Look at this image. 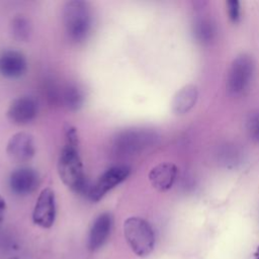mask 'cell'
<instances>
[{
  "label": "cell",
  "instance_id": "obj_1",
  "mask_svg": "<svg viewBox=\"0 0 259 259\" xmlns=\"http://www.w3.org/2000/svg\"><path fill=\"white\" fill-rule=\"evenodd\" d=\"M65 143L58 159V173L63 183L76 193H84L87 182L79 155V139L76 128L71 124L64 127Z\"/></svg>",
  "mask_w": 259,
  "mask_h": 259
},
{
  "label": "cell",
  "instance_id": "obj_2",
  "mask_svg": "<svg viewBox=\"0 0 259 259\" xmlns=\"http://www.w3.org/2000/svg\"><path fill=\"white\" fill-rule=\"evenodd\" d=\"M63 25L68 39L74 44L84 41L92 26V12L89 4L82 0H72L63 7Z\"/></svg>",
  "mask_w": 259,
  "mask_h": 259
},
{
  "label": "cell",
  "instance_id": "obj_3",
  "mask_svg": "<svg viewBox=\"0 0 259 259\" xmlns=\"http://www.w3.org/2000/svg\"><path fill=\"white\" fill-rule=\"evenodd\" d=\"M124 238L132 251L140 256L150 255L155 247V234L151 225L139 217L127 218L123 223Z\"/></svg>",
  "mask_w": 259,
  "mask_h": 259
},
{
  "label": "cell",
  "instance_id": "obj_4",
  "mask_svg": "<svg viewBox=\"0 0 259 259\" xmlns=\"http://www.w3.org/2000/svg\"><path fill=\"white\" fill-rule=\"evenodd\" d=\"M254 75V62L250 56L237 57L228 73L227 89L230 94L239 96L244 94L250 87Z\"/></svg>",
  "mask_w": 259,
  "mask_h": 259
},
{
  "label": "cell",
  "instance_id": "obj_5",
  "mask_svg": "<svg viewBox=\"0 0 259 259\" xmlns=\"http://www.w3.org/2000/svg\"><path fill=\"white\" fill-rule=\"evenodd\" d=\"M156 136L153 132L144 128H132L120 132L114 139L113 147L116 153L133 155L150 147Z\"/></svg>",
  "mask_w": 259,
  "mask_h": 259
},
{
  "label": "cell",
  "instance_id": "obj_6",
  "mask_svg": "<svg viewBox=\"0 0 259 259\" xmlns=\"http://www.w3.org/2000/svg\"><path fill=\"white\" fill-rule=\"evenodd\" d=\"M130 174L131 168L126 165H115L106 169L88 188V198L93 202L99 201L108 191L123 182Z\"/></svg>",
  "mask_w": 259,
  "mask_h": 259
},
{
  "label": "cell",
  "instance_id": "obj_7",
  "mask_svg": "<svg viewBox=\"0 0 259 259\" xmlns=\"http://www.w3.org/2000/svg\"><path fill=\"white\" fill-rule=\"evenodd\" d=\"M56 219V196L52 188L47 187L39 193L32 211V221L44 229L51 228Z\"/></svg>",
  "mask_w": 259,
  "mask_h": 259
},
{
  "label": "cell",
  "instance_id": "obj_8",
  "mask_svg": "<svg viewBox=\"0 0 259 259\" xmlns=\"http://www.w3.org/2000/svg\"><path fill=\"white\" fill-rule=\"evenodd\" d=\"M38 112L36 100L28 95L13 99L7 108L8 119L15 124L23 125L32 121Z\"/></svg>",
  "mask_w": 259,
  "mask_h": 259
},
{
  "label": "cell",
  "instance_id": "obj_9",
  "mask_svg": "<svg viewBox=\"0 0 259 259\" xmlns=\"http://www.w3.org/2000/svg\"><path fill=\"white\" fill-rule=\"evenodd\" d=\"M6 153L13 162L24 163L29 161L35 154L33 137L25 132L14 134L7 143Z\"/></svg>",
  "mask_w": 259,
  "mask_h": 259
},
{
  "label": "cell",
  "instance_id": "obj_10",
  "mask_svg": "<svg viewBox=\"0 0 259 259\" xmlns=\"http://www.w3.org/2000/svg\"><path fill=\"white\" fill-rule=\"evenodd\" d=\"M113 226V217L110 212L104 211L98 214L91 224L88 233L87 246L89 250L100 249L108 240Z\"/></svg>",
  "mask_w": 259,
  "mask_h": 259
},
{
  "label": "cell",
  "instance_id": "obj_11",
  "mask_svg": "<svg viewBox=\"0 0 259 259\" xmlns=\"http://www.w3.org/2000/svg\"><path fill=\"white\" fill-rule=\"evenodd\" d=\"M39 184V175L31 167H19L9 176V187L18 195H27L33 192Z\"/></svg>",
  "mask_w": 259,
  "mask_h": 259
},
{
  "label": "cell",
  "instance_id": "obj_12",
  "mask_svg": "<svg viewBox=\"0 0 259 259\" xmlns=\"http://www.w3.org/2000/svg\"><path fill=\"white\" fill-rule=\"evenodd\" d=\"M27 69V62L22 53L15 50H6L0 54V75L15 79L21 77Z\"/></svg>",
  "mask_w": 259,
  "mask_h": 259
},
{
  "label": "cell",
  "instance_id": "obj_13",
  "mask_svg": "<svg viewBox=\"0 0 259 259\" xmlns=\"http://www.w3.org/2000/svg\"><path fill=\"white\" fill-rule=\"evenodd\" d=\"M177 177V167L168 162L160 163L149 172V180L158 191H166L172 187Z\"/></svg>",
  "mask_w": 259,
  "mask_h": 259
},
{
  "label": "cell",
  "instance_id": "obj_14",
  "mask_svg": "<svg viewBox=\"0 0 259 259\" xmlns=\"http://www.w3.org/2000/svg\"><path fill=\"white\" fill-rule=\"evenodd\" d=\"M52 98L59 100L63 106L67 109L76 111L79 110L85 101V94L83 89L75 83H70L61 88V90H55Z\"/></svg>",
  "mask_w": 259,
  "mask_h": 259
},
{
  "label": "cell",
  "instance_id": "obj_15",
  "mask_svg": "<svg viewBox=\"0 0 259 259\" xmlns=\"http://www.w3.org/2000/svg\"><path fill=\"white\" fill-rule=\"evenodd\" d=\"M198 97V91L194 85L182 87L173 97L172 110L175 114L181 115L187 113L195 105Z\"/></svg>",
  "mask_w": 259,
  "mask_h": 259
},
{
  "label": "cell",
  "instance_id": "obj_16",
  "mask_svg": "<svg viewBox=\"0 0 259 259\" xmlns=\"http://www.w3.org/2000/svg\"><path fill=\"white\" fill-rule=\"evenodd\" d=\"M10 31L13 38L16 40H26L31 32V24L29 19L22 14L15 15L10 22Z\"/></svg>",
  "mask_w": 259,
  "mask_h": 259
},
{
  "label": "cell",
  "instance_id": "obj_17",
  "mask_svg": "<svg viewBox=\"0 0 259 259\" xmlns=\"http://www.w3.org/2000/svg\"><path fill=\"white\" fill-rule=\"evenodd\" d=\"M194 34L201 42H209L215 34V27L209 19H199L194 25Z\"/></svg>",
  "mask_w": 259,
  "mask_h": 259
},
{
  "label": "cell",
  "instance_id": "obj_18",
  "mask_svg": "<svg viewBox=\"0 0 259 259\" xmlns=\"http://www.w3.org/2000/svg\"><path fill=\"white\" fill-rule=\"evenodd\" d=\"M246 126L250 137L259 143V111L253 112L249 115Z\"/></svg>",
  "mask_w": 259,
  "mask_h": 259
},
{
  "label": "cell",
  "instance_id": "obj_19",
  "mask_svg": "<svg viewBox=\"0 0 259 259\" xmlns=\"http://www.w3.org/2000/svg\"><path fill=\"white\" fill-rule=\"evenodd\" d=\"M227 5H228V14L230 19L233 22H238L240 20V15H241L240 3L236 0H232V1H228Z\"/></svg>",
  "mask_w": 259,
  "mask_h": 259
},
{
  "label": "cell",
  "instance_id": "obj_20",
  "mask_svg": "<svg viewBox=\"0 0 259 259\" xmlns=\"http://www.w3.org/2000/svg\"><path fill=\"white\" fill-rule=\"evenodd\" d=\"M5 211H6V202H5L4 198L0 195V224L4 219Z\"/></svg>",
  "mask_w": 259,
  "mask_h": 259
},
{
  "label": "cell",
  "instance_id": "obj_21",
  "mask_svg": "<svg viewBox=\"0 0 259 259\" xmlns=\"http://www.w3.org/2000/svg\"><path fill=\"white\" fill-rule=\"evenodd\" d=\"M254 255H255V259H259V246L257 247V249H256Z\"/></svg>",
  "mask_w": 259,
  "mask_h": 259
}]
</instances>
